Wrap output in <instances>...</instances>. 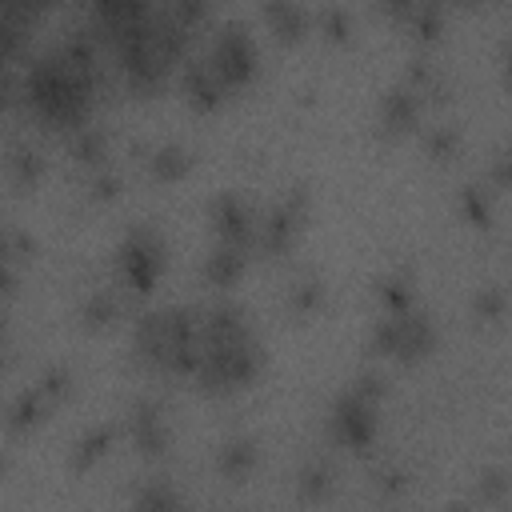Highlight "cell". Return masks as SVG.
I'll return each mask as SVG.
<instances>
[{"label":"cell","mask_w":512,"mask_h":512,"mask_svg":"<svg viewBox=\"0 0 512 512\" xmlns=\"http://www.w3.org/2000/svg\"><path fill=\"white\" fill-rule=\"evenodd\" d=\"M376 120H380V132H388V136H400V132L416 128V120H420V92L412 84L396 80L388 92H380Z\"/></svg>","instance_id":"7c38bea8"},{"label":"cell","mask_w":512,"mask_h":512,"mask_svg":"<svg viewBox=\"0 0 512 512\" xmlns=\"http://www.w3.org/2000/svg\"><path fill=\"white\" fill-rule=\"evenodd\" d=\"M380 400H384V380L376 372L352 376L328 408V436L340 448H368L380 428Z\"/></svg>","instance_id":"277c9868"},{"label":"cell","mask_w":512,"mask_h":512,"mask_svg":"<svg viewBox=\"0 0 512 512\" xmlns=\"http://www.w3.org/2000/svg\"><path fill=\"white\" fill-rule=\"evenodd\" d=\"M72 156H76L80 164H88V168H104V156H108V136H104V128L80 124V128L72 132Z\"/></svg>","instance_id":"d6986e66"},{"label":"cell","mask_w":512,"mask_h":512,"mask_svg":"<svg viewBox=\"0 0 512 512\" xmlns=\"http://www.w3.org/2000/svg\"><path fill=\"white\" fill-rule=\"evenodd\" d=\"M40 168H44V160H40L36 148H16V152L8 156V172H12L16 184H32V180L40 176Z\"/></svg>","instance_id":"d4e9b609"},{"label":"cell","mask_w":512,"mask_h":512,"mask_svg":"<svg viewBox=\"0 0 512 512\" xmlns=\"http://www.w3.org/2000/svg\"><path fill=\"white\" fill-rule=\"evenodd\" d=\"M320 300H324V284L312 280V276H304V280H296V284L288 288V304H292L296 312H312Z\"/></svg>","instance_id":"4316f807"},{"label":"cell","mask_w":512,"mask_h":512,"mask_svg":"<svg viewBox=\"0 0 512 512\" xmlns=\"http://www.w3.org/2000/svg\"><path fill=\"white\" fill-rule=\"evenodd\" d=\"M256 440L252 436H232V440H224L220 444V452H216V464H220V472L224 476H232V480H244L252 468H256Z\"/></svg>","instance_id":"9a60e30c"},{"label":"cell","mask_w":512,"mask_h":512,"mask_svg":"<svg viewBox=\"0 0 512 512\" xmlns=\"http://www.w3.org/2000/svg\"><path fill=\"white\" fill-rule=\"evenodd\" d=\"M0 472H4V456H0Z\"/></svg>","instance_id":"d6a6232c"},{"label":"cell","mask_w":512,"mask_h":512,"mask_svg":"<svg viewBox=\"0 0 512 512\" xmlns=\"http://www.w3.org/2000/svg\"><path fill=\"white\" fill-rule=\"evenodd\" d=\"M392 12L412 28V36L420 40H432L440 32V20H444V8L440 4H428V0H404V4H392Z\"/></svg>","instance_id":"2e32d148"},{"label":"cell","mask_w":512,"mask_h":512,"mask_svg":"<svg viewBox=\"0 0 512 512\" xmlns=\"http://www.w3.org/2000/svg\"><path fill=\"white\" fill-rule=\"evenodd\" d=\"M424 148H428V156L448 160V156H456V148H460V132H456L452 124H436V128H428Z\"/></svg>","instance_id":"cb8c5ba5"},{"label":"cell","mask_w":512,"mask_h":512,"mask_svg":"<svg viewBox=\"0 0 512 512\" xmlns=\"http://www.w3.org/2000/svg\"><path fill=\"white\" fill-rule=\"evenodd\" d=\"M208 68L220 76V84L232 92V88H244L252 76H256V64H260V48L252 40V32L240 24V20H228L216 28L208 52H204Z\"/></svg>","instance_id":"52a82bcc"},{"label":"cell","mask_w":512,"mask_h":512,"mask_svg":"<svg viewBox=\"0 0 512 512\" xmlns=\"http://www.w3.org/2000/svg\"><path fill=\"white\" fill-rule=\"evenodd\" d=\"M64 392H68V368H48L36 384L20 388V392L8 400V408H4V428H8V432H28V428H36V424L44 420V412H48Z\"/></svg>","instance_id":"9c48e42d"},{"label":"cell","mask_w":512,"mask_h":512,"mask_svg":"<svg viewBox=\"0 0 512 512\" xmlns=\"http://www.w3.org/2000/svg\"><path fill=\"white\" fill-rule=\"evenodd\" d=\"M256 368H260V344L244 324V312L228 300L200 312V352H196L192 376L204 388L220 392V388L248 384Z\"/></svg>","instance_id":"7a4b0ae2"},{"label":"cell","mask_w":512,"mask_h":512,"mask_svg":"<svg viewBox=\"0 0 512 512\" xmlns=\"http://www.w3.org/2000/svg\"><path fill=\"white\" fill-rule=\"evenodd\" d=\"M464 212H468L476 224H488V216H492V192H488L484 184H468V188H464Z\"/></svg>","instance_id":"83f0119b"},{"label":"cell","mask_w":512,"mask_h":512,"mask_svg":"<svg viewBox=\"0 0 512 512\" xmlns=\"http://www.w3.org/2000/svg\"><path fill=\"white\" fill-rule=\"evenodd\" d=\"M264 20L272 24V32L292 40L312 24V12L304 4H296V0H272V4H264Z\"/></svg>","instance_id":"e0dca14e"},{"label":"cell","mask_w":512,"mask_h":512,"mask_svg":"<svg viewBox=\"0 0 512 512\" xmlns=\"http://www.w3.org/2000/svg\"><path fill=\"white\" fill-rule=\"evenodd\" d=\"M8 256H12V252H8V240H4V232H0V264H8Z\"/></svg>","instance_id":"1f68e13d"},{"label":"cell","mask_w":512,"mask_h":512,"mask_svg":"<svg viewBox=\"0 0 512 512\" xmlns=\"http://www.w3.org/2000/svg\"><path fill=\"white\" fill-rule=\"evenodd\" d=\"M108 444H112V424H92V428H84L80 440L72 444V464H76V468H88L92 460H100V456L108 452Z\"/></svg>","instance_id":"44dd1931"},{"label":"cell","mask_w":512,"mask_h":512,"mask_svg":"<svg viewBox=\"0 0 512 512\" xmlns=\"http://www.w3.org/2000/svg\"><path fill=\"white\" fill-rule=\"evenodd\" d=\"M196 352H200V312L192 308H156L144 312L136 324V356L148 368L160 372H188L196 368Z\"/></svg>","instance_id":"3957f363"},{"label":"cell","mask_w":512,"mask_h":512,"mask_svg":"<svg viewBox=\"0 0 512 512\" xmlns=\"http://www.w3.org/2000/svg\"><path fill=\"white\" fill-rule=\"evenodd\" d=\"M480 488H484V496H492V500H496V496L504 492V480H500V472H488V476L480 480Z\"/></svg>","instance_id":"4dcf8cb0"},{"label":"cell","mask_w":512,"mask_h":512,"mask_svg":"<svg viewBox=\"0 0 512 512\" xmlns=\"http://www.w3.org/2000/svg\"><path fill=\"white\" fill-rule=\"evenodd\" d=\"M132 512H184V504H180V492L168 484V480H148L140 492H136V500H132Z\"/></svg>","instance_id":"ac0fdd59"},{"label":"cell","mask_w":512,"mask_h":512,"mask_svg":"<svg viewBox=\"0 0 512 512\" xmlns=\"http://www.w3.org/2000/svg\"><path fill=\"white\" fill-rule=\"evenodd\" d=\"M188 168H192V152L176 140H168L152 152V176H160V180H180Z\"/></svg>","instance_id":"ffe728a7"},{"label":"cell","mask_w":512,"mask_h":512,"mask_svg":"<svg viewBox=\"0 0 512 512\" xmlns=\"http://www.w3.org/2000/svg\"><path fill=\"white\" fill-rule=\"evenodd\" d=\"M376 296L384 304V312H400V308H412L416 304V288L404 272H392L384 280H376Z\"/></svg>","instance_id":"7402d4cb"},{"label":"cell","mask_w":512,"mask_h":512,"mask_svg":"<svg viewBox=\"0 0 512 512\" xmlns=\"http://www.w3.org/2000/svg\"><path fill=\"white\" fill-rule=\"evenodd\" d=\"M80 316L88 320V324H112L116 316H120V296H116V288H92L88 296H84V304H80Z\"/></svg>","instance_id":"603a6c76"},{"label":"cell","mask_w":512,"mask_h":512,"mask_svg":"<svg viewBox=\"0 0 512 512\" xmlns=\"http://www.w3.org/2000/svg\"><path fill=\"white\" fill-rule=\"evenodd\" d=\"M184 96H188L192 108H216L228 96V88L220 84V76L208 68L204 56H192L184 64Z\"/></svg>","instance_id":"4fadbf2b"},{"label":"cell","mask_w":512,"mask_h":512,"mask_svg":"<svg viewBox=\"0 0 512 512\" xmlns=\"http://www.w3.org/2000/svg\"><path fill=\"white\" fill-rule=\"evenodd\" d=\"M208 220L216 232V244H232V248H252L256 240V212L240 192H216L208 204Z\"/></svg>","instance_id":"30bf717a"},{"label":"cell","mask_w":512,"mask_h":512,"mask_svg":"<svg viewBox=\"0 0 512 512\" xmlns=\"http://www.w3.org/2000/svg\"><path fill=\"white\" fill-rule=\"evenodd\" d=\"M316 20H320V32H328V36H344L352 28V16L344 8H320Z\"/></svg>","instance_id":"f1b7e54d"},{"label":"cell","mask_w":512,"mask_h":512,"mask_svg":"<svg viewBox=\"0 0 512 512\" xmlns=\"http://www.w3.org/2000/svg\"><path fill=\"white\" fill-rule=\"evenodd\" d=\"M304 220H308V192L304 188H288L272 208L256 212V240H252V248H260L268 256L292 248V240L300 236Z\"/></svg>","instance_id":"ba28073f"},{"label":"cell","mask_w":512,"mask_h":512,"mask_svg":"<svg viewBox=\"0 0 512 512\" xmlns=\"http://www.w3.org/2000/svg\"><path fill=\"white\" fill-rule=\"evenodd\" d=\"M436 344V324L428 320L424 308H400V312H384L376 324H372V348L380 356H392V360H420L428 356Z\"/></svg>","instance_id":"5b68a950"},{"label":"cell","mask_w":512,"mask_h":512,"mask_svg":"<svg viewBox=\"0 0 512 512\" xmlns=\"http://www.w3.org/2000/svg\"><path fill=\"white\" fill-rule=\"evenodd\" d=\"M164 272V236L148 224H132L124 240L116 244V280L132 292H152V284Z\"/></svg>","instance_id":"8992f818"},{"label":"cell","mask_w":512,"mask_h":512,"mask_svg":"<svg viewBox=\"0 0 512 512\" xmlns=\"http://www.w3.org/2000/svg\"><path fill=\"white\" fill-rule=\"evenodd\" d=\"M128 436H132V444H136L144 456H160V452L168 448V440H172L164 404L152 400V396L136 400V404L128 408Z\"/></svg>","instance_id":"8fae6325"},{"label":"cell","mask_w":512,"mask_h":512,"mask_svg":"<svg viewBox=\"0 0 512 512\" xmlns=\"http://www.w3.org/2000/svg\"><path fill=\"white\" fill-rule=\"evenodd\" d=\"M500 308H504V296H500V288H484V292L476 296V312H480V316L496 320V316H500Z\"/></svg>","instance_id":"f546056e"},{"label":"cell","mask_w":512,"mask_h":512,"mask_svg":"<svg viewBox=\"0 0 512 512\" xmlns=\"http://www.w3.org/2000/svg\"><path fill=\"white\" fill-rule=\"evenodd\" d=\"M92 92H96V40H92V32H72L28 64L24 100L44 124L72 128V132L80 124H88Z\"/></svg>","instance_id":"6da1fadb"},{"label":"cell","mask_w":512,"mask_h":512,"mask_svg":"<svg viewBox=\"0 0 512 512\" xmlns=\"http://www.w3.org/2000/svg\"><path fill=\"white\" fill-rule=\"evenodd\" d=\"M332 488V468H328V460H308L304 468H300V492L304 496H324Z\"/></svg>","instance_id":"484cf974"},{"label":"cell","mask_w":512,"mask_h":512,"mask_svg":"<svg viewBox=\"0 0 512 512\" xmlns=\"http://www.w3.org/2000/svg\"><path fill=\"white\" fill-rule=\"evenodd\" d=\"M248 264V252L244 248H232V244H212V252L204 256V280L212 288H232L240 280Z\"/></svg>","instance_id":"5bb4252c"}]
</instances>
